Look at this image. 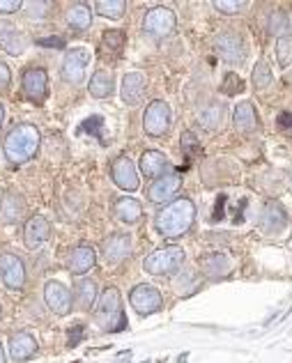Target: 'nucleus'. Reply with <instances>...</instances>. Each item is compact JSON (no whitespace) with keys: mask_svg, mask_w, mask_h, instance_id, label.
<instances>
[{"mask_svg":"<svg viewBox=\"0 0 292 363\" xmlns=\"http://www.w3.org/2000/svg\"><path fill=\"white\" fill-rule=\"evenodd\" d=\"M196 221V205L191 203V198H177L173 203H168L162 212L155 218V228L162 237L175 240L182 237L184 233L191 230V225Z\"/></svg>","mask_w":292,"mask_h":363,"instance_id":"f257e3e1","label":"nucleus"},{"mask_svg":"<svg viewBox=\"0 0 292 363\" xmlns=\"http://www.w3.org/2000/svg\"><path fill=\"white\" fill-rule=\"evenodd\" d=\"M40 143H42L40 129L30 122H21V124H14V127L7 131L3 152L12 164H26V161H30L37 155Z\"/></svg>","mask_w":292,"mask_h":363,"instance_id":"f03ea898","label":"nucleus"},{"mask_svg":"<svg viewBox=\"0 0 292 363\" xmlns=\"http://www.w3.org/2000/svg\"><path fill=\"white\" fill-rule=\"evenodd\" d=\"M95 322L101 331H122L125 329V313H122V301H120V290L118 288H106L97 299L95 306Z\"/></svg>","mask_w":292,"mask_h":363,"instance_id":"7ed1b4c3","label":"nucleus"},{"mask_svg":"<svg viewBox=\"0 0 292 363\" xmlns=\"http://www.w3.org/2000/svg\"><path fill=\"white\" fill-rule=\"evenodd\" d=\"M186 262V253L180 246H166L159 248L152 255H147L143 260V269L152 276H175L182 272Z\"/></svg>","mask_w":292,"mask_h":363,"instance_id":"20e7f679","label":"nucleus"},{"mask_svg":"<svg viewBox=\"0 0 292 363\" xmlns=\"http://www.w3.org/2000/svg\"><path fill=\"white\" fill-rule=\"evenodd\" d=\"M92 60V53L86 46H77V49H69L64 53V60L60 67V76L64 83L69 85H81L86 81V74H88V65Z\"/></svg>","mask_w":292,"mask_h":363,"instance_id":"39448f33","label":"nucleus"},{"mask_svg":"<svg viewBox=\"0 0 292 363\" xmlns=\"http://www.w3.org/2000/svg\"><path fill=\"white\" fill-rule=\"evenodd\" d=\"M171 120H173V111L166 101L155 99L152 104H147V108L143 113V129L155 138H162L171 129Z\"/></svg>","mask_w":292,"mask_h":363,"instance_id":"423d86ee","label":"nucleus"},{"mask_svg":"<svg viewBox=\"0 0 292 363\" xmlns=\"http://www.w3.org/2000/svg\"><path fill=\"white\" fill-rule=\"evenodd\" d=\"M177 26V18H175V12L171 7H152L145 12V18H143V30L145 35L150 37H157V40H162V37L171 35Z\"/></svg>","mask_w":292,"mask_h":363,"instance_id":"0eeeda50","label":"nucleus"},{"mask_svg":"<svg viewBox=\"0 0 292 363\" xmlns=\"http://www.w3.org/2000/svg\"><path fill=\"white\" fill-rule=\"evenodd\" d=\"M129 303L138 315H155L164 308V299H162V292H159L155 285L150 283H140L136 285L134 290L129 294Z\"/></svg>","mask_w":292,"mask_h":363,"instance_id":"6e6552de","label":"nucleus"},{"mask_svg":"<svg viewBox=\"0 0 292 363\" xmlns=\"http://www.w3.org/2000/svg\"><path fill=\"white\" fill-rule=\"evenodd\" d=\"M21 90L35 104L46 101V97H49V76L42 67H28L21 76Z\"/></svg>","mask_w":292,"mask_h":363,"instance_id":"1a4fd4ad","label":"nucleus"},{"mask_svg":"<svg viewBox=\"0 0 292 363\" xmlns=\"http://www.w3.org/2000/svg\"><path fill=\"white\" fill-rule=\"evenodd\" d=\"M44 301L46 306H49V311L60 315V318H64V315L72 313V306H74V297L67 285H62L60 281H49L44 285Z\"/></svg>","mask_w":292,"mask_h":363,"instance_id":"9d476101","label":"nucleus"},{"mask_svg":"<svg viewBox=\"0 0 292 363\" xmlns=\"http://www.w3.org/2000/svg\"><path fill=\"white\" fill-rule=\"evenodd\" d=\"M216 53L221 55V60H225L228 65H240L244 62V40L240 33L235 30H223L221 35H216L214 40Z\"/></svg>","mask_w":292,"mask_h":363,"instance_id":"9b49d317","label":"nucleus"},{"mask_svg":"<svg viewBox=\"0 0 292 363\" xmlns=\"http://www.w3.org/2000/svg\"><path fill=\"white\" fill-rule=\"evenodd\" d=\"M0 279L5 288L21 290L26 285V262L14 253H3L0 255Z\"/></svg>","mask_w":292,"mask_h":363,"instance_id":"f8f14e48","label":"nucleus"},{"mask_svg":"<svg viewBox=\"0 0 292 363\" xmlns=\"http://www.w3.org/2000/svg\"><path fill=\"white\" fill-rule=\"evenodd\" d=\"M129 255H131V237L127 233H116L103 240L101 257L106 264H111V267L122 264Z\"/></svg>","mask_w":292,"mask_h":363,"instance_id":"ddd939ff","label":"nucleus"},{"mask_svg":"<svg viewBox=\"0 0 292 363\" xmlns=\"http://www.w3.org/2000/svg\"><path fill=\"white\" fill-rule=\"evenodd\" d=\"M182 186V177L180 173H166L159 179H155L147 189V200L155 205H164L168 200H173V196H177V191Z\"/></svg>","mask_w":292,"mask_h":363,"instance_id":"4468645a","label":"nucleus"},{"mask_svg":"<svg viewBox=\"0 0 292 363\" xmlns=\"http://www.w3.org/2000/svg\"><path fill=\"white\" fill-rule=\"evenodd\" d=\"M111 177H113V182H116V186H120L122 191H136L138 184H140L134 161H131L129 157H125V155L113 161Z\"/></svg>","mask_w":292,"mask_h":363,"instance_id":"2eb2a0df","label":"nucleus"},{"mask_svg":"<svg viewBox=\"0 0 292 363\" xmlns=\"http://www.w3.org/2000/svg\"><path fill=\"white\" fill-rule=\"evenodd\" d=\"M51 237V223L49 218H44L40 214L30 216L26 221V228H23V242L28 248H40L49 242Z\"/></svg>","mask_w":292,"mask_h":363,"instance_id":"dca6fc26","label":"nucleus"},{"mask_svg":"<svg viewBox=\"0 0 292 363\" xmlns=\"http://www.w3.org/2000/svg\"><path fill=\"white\" fill-rule=\"evenodd\" d=\"M286 225H288L286 209L281 207V203H276V200H267L260 214V230L265 235H276L283 230Z\"/></svg>","mask_w":292,"mask_h":363,"instance_id":"f3484780","label":"nucleus"},{"mask_svg":"<svg viewBox=\"0 0 292 363\" xmlns=\"http://www.w3.org/2000/svg\"><path fill=\"white\" fill-rule=\"evenodd\" d=\"M37 350H40V345H37V338L33 333L18 331V333H12V336H9V357H12V361H16V363L33 359L37 354Z\"/></svg>","mask_w":292,"mask_h":363,"instance_id":"a211bd4d","label":"nucleus"},{"mask_svg":"<svg viewBox=\"0 0 292 363\" xmlns=\"http://www.w3.org/2000/svg\"><path fill=\"white\" fill-rule=\"evenodd\" d=\"M145 90H147V79L143 74L131 72V74L125 76V79H122L120 94H122V101L129 104V106H138V104L143 101V97H145Z\"/></svg>","mask_w":292,"mask_h":363,"instance_id":"6ab92c4d","label":"nucleus"},{"mask_svg":"<svg viewBox=\"0 0 292 363\" xmlns=\"http://www.w3.org/2000/svg\"><path fill=\"white\" fill-rule=\"evenodd\" d=\"M198 267H201V274L207 276L210 281H219L225 279L230 274V260L223 253H205L198 257Z\"/></svg>","mask_w":292,"mask_h":363,"instance_id":"aec40b11","label":"nucleus"},{"mask_svg":"<svg viewBox=\"0 0 292 363\" xmlns=\"http://www.w3.org/2000/svg\"><path fill=\"white\" fill-rule=\"evenodd\" d=\"M26 214V200L14 194V191H7V194L0 198V223L12 225L18 223Z\"/></svg>","mask_w":292,"mask_h":363,"instance_id":"412c9836","label":"nucleus"},{"mask_svg":"<svg viewBox=\"0 0 292 363\" xmlns=\"http://www.w3.org/2000/svg\"><path fill=\"white\" fill-rule=\"evenodd\" d=\"M171 168V161L159 150H147L140 157V173L150 179H159L162 175H166V170Z\"/></svg>","mask_w":292,"mask_h":363,"instance_id":"4be33fe9","label":"nucleus"},{"mask_svg":"<svg viewBox=\"0 0 292 363\" xmlns=\"http://www.w3.org/2000/svg\"><path fill=\"white\" fill-rule=\"evenodd\" d=\"M0 49L9 55H21L26 51V40L12 21H0Z\"/></svg>","mask_w":292,"mask_h":363,"instance_id":"5701e85b","label":"nucleus"},{"mask_svg":"<svg viewBox=\"0 0 292 363\" xmlns=\"http://www.w3.org/2000/svg\"><path fill=\"white\" fill-rule=\"evenodd\" d=\"M97 262V251L88 244H83L79 248H74L69 255V272L74 276H86Z\"/></svg>","mask_w":292,"mask_h":363,"instance_id":"b1692460","label":"nucleus"},{"mask_svg":"<svg viewBox=\"0 0 292 363\" xmlns=\"http://www.w3.org/2000/svg\"><path fill=\"white\" fill-rule=\"evenodd\" d=\"M258 113L256 108H253L251 101H242L235 106V113H232V124L235 129H237L240 133H251L258 129Z\"/></svg>","mask_w":292,"mask_h":363,"instance_id":"393cba45","label":"nucleus"},{"mask_svg":"<svg viewBox=\"0 0 292 363\" xmlns=\"http://www.w3.org/2000/svg\"><path fill=\"white\" fill-rule=\"evenodd\" d=\"M99 299V288L92 279H81L74 285V301L79 303L81 311H92Z\"/></svg>","mask_w":292,"mask_h":363,"instance_id":"a878e982","label":"nucleus"},{"mask_svg":"<svg viewBox=\"0 0 292 363\" xmlns=\"http://www.w3.org/2000/svg\"><path fill=\"white\" fill-rule=\"evenodd\" d=\"M113 214H116L122 223H127V225H134L138 223L140 218H143V207H140V203L136 198H120L116 200V205H113Z\"/></svg>","mask_w":292,"mask_h":363,"instance_id":"bb28decb","label":"nucleus"},{"mask_svg":"<svg viewBox=\"0 0 292 363\" xmlns=\"http://www.w3.org/2000/svg\"><path fill=\"white\" fill-rule=\"evenodd\" d=\"M125 44H127L125 30H106L101 37V58H106V60L120 58Z\"/></svg>","mask_w":292,"mask_h":363,"instance_id":"cd10ccee","label":"nucleus"},{"mask_svg":"<svg viewBox=\"0 0 292 363\" xmlns=\"http://www.w3.org/2000/svg\"><path fill=\"white\" fill-rule=\"evenodd\" d=\"M88 90L95 99H106L113 94V74H108L106 69H99L92 74V79L88 83Z\"/></svg>","mask_w":292,"mask_h":363,"instance_id":"c85d7f7f","label":"nucleus"},{"mask_svg":"<svg viewBox=\"0 0 292 363\" xmlns=\"http://www.w3.org/2000/svg\"><path fill=\"white\" fill-rule=\"evenodd\" d=\"M67 23L74 30H88L92 26V9L83 3H77L67 9Z\"/></svg>","mask_w":292,"mask_h":363,"instance_id":"c756f323","label":"nucleus"},{"mask_svg":"<svg viewBox=\"0 0 292 363\" xmlns=\"http://www.w3.org/2000/svg\"><path fill=\"white\" fill-rule=\"evenodd\" d=\"M198 120H201V124L205 129L216 131L223 122V104H216V101L207 104V106L201 111V116H198Z\"/></svg>","mask_w":292,"mask_h":363,"instance_id":"7c9ffc66","label":"nucleus"},{"mask_svg":"<svg viewBox=\"0 0 292 363\" xmlns=\"http://www.w3.org/2000/svg\"><path fill=\"white\" fill-rule=\"evenodd\" d=\"M95 9H97V14L106 16V18H122V14H125V9H127V3L125 0H99Z\"/></svg>","mask_w":292,"mask_h":363,"instance_id":"2f4dec72","label":"nucleus"},{"mask_svg":"<svg viewBox=\"0 0 292 363\" xmlns=\"http://www.w3.org/2000/svg\"><path fill=\"white\" fill-rule=\"evenodd\" d=\"M267 28H269L271 35H279L281 40H283V37H290V21H288L286 12H274V14H271Z\"/></svg>","mask_w":292,"mask_h":363,"instance_id":"473e14b6","label":"nucleus"},{"mask_svg":"<svg viewBox=\"0 0 292 363\" xmlns=\"http://www.w3.org/2000/svg\"><path fill=\"white\" fill-rule=\"evenodd\" d=\"M251 81H253V85H256L258 90H262V88H267V85H271V67H269L265 60H260L256 67H253Z\"/></svg>","mask_w":292,"mask_h":363,"instance_id":"72a5a7b5","label":"nucleus"},{"mask_svg":"<svg viewBox=\"0 0 292 363\" xmlns=\"http://www.w3.org/2000/svg\"><path fill=\"white\" fill-rule=\"evenodd\" d=\"M26 9V16L33 18V21H44L46 16H49V9H53V3H26L23 5Z\"/></svg>","mask_w":292,"mask_h":363,"instance_id":"f704fd0d","label":"nucleus"},{"mask_svg":"<svg viewBox=\"0 0 292 363\" xmlns=\"http://www.w3.org/2000/svg\"><path fill=\"white\" fill-rule=\"evenodd\" d=\"M182 152H184V157H189V159H196L203 152L201 143H198L193 131H184L182 133Z\"/></svg>","mask_w":292,"mask_h":363,"instance_id":"c9c22d12","label":"nucleus"},{"mask_svg":"<svg viewBox=\"0 0 292 363\" xmlns=\"http://www.w3.org/2000/svg\"><path fill=\"white\" fill-rule=\"evenodd\" d=\"M198 274L196 272H184L180 276V281H177V290H180V294H191L198 290Z\"/></svg>","mask_w":292,"mask_h":363,"instance_id":"e433bc0d","label":"nucleus"},{"mask_svg":"<svg viewBox=\"0 0 292 363\" xmlns=\"http://www.w3.org/2000/svg\"><path fill=\"white\" fill-rule=\"evenodd\" d=\"M276 55L281 67H288L292 62V37H283L276 42Z\"/></svg>","mask_w":292,"mask_h":363,"instance_id":"4c0bfd02","label":"nucleus"},{"mask_svg":"<svg viewBox=\"0 0 292 363\" xmlns=\"http://www.w3.org/2000/svg\"><path fill=\"white\" fill-rule=\"evenodd\" d=\"M214 7L219 9L221 14H240L247 3L244 0H214Z\"/></svg>","mask_w":292,"mask_h":363,"instance_id":"58836bf2","label":"nucleus"},{"mask_svg":"<svg viewBox=\"0 0 292 363\" xmlns=\"http://www.w3.org/2000/svg\"><path fill=\"white\" fill-rule=\"evenodd\" d=\"M244 90V83H242V79L237 74H225V79H223V92L225 94H237V92H242Z\"/></svg>","mask_w":292,"mask_h":363,"instance_id":"ea45409f","label":"nucleus"},{"mask_svg":"<svg viewBox=\"0 0 292 363\" xmlns=\"http://www.w3.org/2000/svg\"><path fill=\"white\" fill-rule=\"evenodd\" d=\"M18 9H23L21 0H0V14H14Z\"/></svg>","mask_w":292,"mask_h":363,"instance_id":"a19ab883","label":"nucleus"},{"mask_svg":"<svg viewBox=\"0 0 292 363\" xmlns=\"http://www.w3.org/2000/svg\"><path fill=\"white\" fill-rule=\"evenodd\" d=\"M9 85H12V72H9V67L0 60V90H9Z\"/></svg>","mask_w":292,"mask_h":363,"instance_id":"79ce46f5","label":"nucleus"},{"mask_svg":"<svg viewBox=\"0 0 292 363\" xmlns=\"http://www.w3.org/2000/svg\"><path fill=\"white\" fill-rule=\"evenodd\" d=\"M279 122L283 124V127L292 129V116H290V113H281V116H279Z\"/></svg>","mask_w":292,"mask_h":363,"instance_id":"37998d69","label":"nucleus"},{"mask_svg":"<svg viewBox=\"0 0 292 363\" xmlns=\"http://www.w3.org/2000/svg\"><path fill=\"white\" fill-rule=\"evenodd\" d=\"M3 120H5V106L0 104V127H3Z\"/></svg>","mask_w":292,"mask_h":363,"instance_id":"c03bdc74","label":"nucleus"},{"mask_svg":"<svg viewBox=\"0 0 292 363\" xmlns=\"http://www.w3.org/2000/svg\"><path fill=\"white\" fill-rule=\"evenodd\" d=\"M0 363H7L5 361V350H3V345H0Z\"/></svg>","mask_w":292,"mask_h":363,"instance_id":"a18cd8bd","label":"nucleus"},{"mask_svg":"<svg viewBox=\"0 0 292 363\" xmlns=\"http://www.w3.org/2000/svg\"><path fill=\"white\" fill-rule=\"evenodd\" d=\"M0 318H3V308H0Z\"/></svg>","mask_w":292,"mask_h":363,"instance_id":"49530a36","label":"nucleus"}]
</instances>
